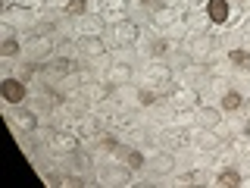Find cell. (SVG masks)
I'll return each instance as SVG.
<instances>
[{
	"instance_id": "6da1fadb",
	"label": "cell",
	"mask_w": 250,
	"mask_h": 188,
	"mask_svg": "<svg viewBox=\"0 0 250 188\" xmlns=\"http://www.w3.org/2000/svg\"><path fill=\"white\" fill-rule=\"evenodd\" d=\"M185 50H188V57H191V60L207 63L209 57H213V50H216V38L209 35V31H197V35H191L185 41Z\"/></svg>"
},
{
	"instance_id": "7a4b0ae2",
	"label": "cell",
	"mask_w": 250,
	"mask_h": 188,
	"mask_svg": "<svg viewBox=\"0 0 250 188\" xmlns=\"http://www.w3.org/2000/svg\"><path fill=\"white\" fill-rule=\"evenodd\" d=\"M0 97L6 100L10 107H19V104H25V97H28V88H25V78H3L0 82Z\"/></svg>"
},
{
	"instance_id": "3957f363",
	"label": "cell",
	"mask_w": 250,
	"mask_h": 188,
	"mask_svg": "<svg viewBox=\"0 0 250 188\" xmlns=\"http://www.w3.org/2000/svg\"><path fill=\"white\" fill-rule=\"evenodd\" d=\"M25 53L31 60H41V57H53V41L47 35H41V31H31V35L25 38Z\"/></svg>"
},
{
	"instance_id": "277c9868",
	"label": "cell",
	"mask_w": 250,
	"mask_h": 188,
	"mask_svg": "<svg viewBox=\"0 0 250 188\" xmlns=\"http://www.w3.org/2000/svg\"><path fill=\"white\" fill-rule=\"evenodd\" d=\"M150 22H153V28H160V31H169V28H175V25H182V13L175 10V6H156V10H150Z\"/></svg>"
},
{
	"instance_id": "5b68a950",
	"label": "cell",
	"mask_w": 250,
	"mask_h": 188,
	"mask_svg": "<svg viewBox=\"0 0 250 188\" xmlns=\"http://www.w3.org/2000/svg\"><path fill=\"white\" fill-rule=\"evenodd\" d=\"M182 25L191 31V35H197V31H207L213 22H209V16H207V6H194V10L182 13Z\"/></svg>"
},
{
	"instance_id": "8992f818",
	"label": "cell",
	"mask_w": 250,
	"mask_h": 188,
	"mask_svg": "<svg viewBox=\"0 0 250 188\" xmlns=\"http://www.w3.org/2000/svg\"><path fill=\"white\" fill-rule=\"evenodd\" d=\"M78 53L82 57H88V60H97V57H106V44H104V38L100 35H82L78 38Z\"/></svg>"
},
{
	"instance_id": "52a82bcc",
	"label": "cell",
	"mask_w": 250,
	"mask_h": 188,
	"mask_svg": "<svg viewBox=\"0 0 250 188\" xmlns=\"http://www.w3.org/2000/svg\"><path fill=\"white\" fill-rule=\"evenodd\" d=\"M194 125H203V129H219L222 125V107H194Z\"/></svg>"
},
{
	"instance_id": "ba28073f",
	"label": "cell",
	"mask_w": 250,
	"mask_h": 188,
	"mask_svg": "<svg viewBox=\"0 0 250 188\" xmlns=\"http://www.w3.org/2000/svg\"><path fill=\"white\" fill-rule=\"evenodd\" d=\"M207 16H209V22L213 25H229V19H231V0H207Z\"/></svg>"
},
{
	"instance_id": "9c48e42d",
	"label": "cell",
	"mask_w": 250,
	"mask_h": 188,
	"mask_svg": "<svg viewBox=\"0 0 250 188\" xmlns=\"http://www.w3.org/2000/svg\"><path fill=\"white\" fill-rule=\"evenodd\" d=\"M113 35H116V41H119L122 47H131V44H138L141 28H138V22L122 19V22H116V25H113Z\"/></svg>"
},
{
	"instance_id": "30bf717a",
	"label": "cell",
	"mask_w": 250,
	"mask_h": 188,
	"mask_svg": "<svg viewBox=\"0 0 250 188\" xmlns=\"http://www.w3.org/2000/svg\"><path fill=\"white\" fill-rule=\"evenodd\" d=\"M191 144L203 147V151H216V147H222V138H219L213 129H203V125H194V129H191Z\"/></svg>"
},
{
	"instance_id": "8fae6325",
	"label": "cell",
	"mask_w": 250,
	"mask_h": 188,
	"mask_svg": "<svg viewBox=\"0 0 250 188\" xmlns=\"http://www.w3.org/2000/svg\"><path fill=\"white\" fill-rule=\"evenodd\" d=\"M50 144L57 147L60 154H72L82 144V135L78 132H50Z\"/></svg>"
},
{
	"instance_id": "7c38bea8",
	"label": "cell",
	"mask_w": 250,
	"mask_h": 188,
	"mask_svg": "<svg viewBox=\"0 0 250 188\" xmlns=\"http://www.w3.org/2000/svg\"><path fill=\"white\" fill-rule=\"evenodd\" d=\"M13 122H16V129L25 132V135H28V132H38V116H35V110H28V107H22V104L13 110Z\"/></svg>"
},
{
	"instance_id": "4fadbf2b",
	"label": "cell",
	"mask_w": 250,
	"mask_h": 188,
	"mask_svg": "<svg viewBox=\"0 0 250 188\" xmlns=\"http://www.w3.org/2000/svg\"><path fill=\"white\" fill-rule=\"evenodd\" d=\"M104 3V10H100V16H104L106 22H122L125 19V10H128V0H100Z\"/></svg>"
},
{
	"instance_id": "5bb4252c",
	"label": "cell",
	"mask_w": 250,
	"mask_h": 188,
	"mask_svg": "<svg viewBox=\"0 0 250 188\" xmlns=\"http://www.w3.org/2000/svg\"><path fill=\"white\" fill-rule=\"evenodd\" d=\"M106 78L113 82V88H122V85L131 82V66H128V63H113L109 72H106Z\"/></svg>"
},
{
	"instance_id": "9a60e30c",
	"label": "cell",
	"mask_w": 250,
	"mask_h": 188,
	"mask_svg": "<svg viewBox=\"0 0 250 188\" xmlns=\"http://www.w3.org/2000/svg\"><path fill=\"white\" fill-rule=\"evenodd\" d=\"M219 107H222V113H238V110L244 107V94L238 88H229L222 94V100H219Z\"/></svg>"
},
{
	"instance_id": "2e32d148",
	"label": "cell",
	"mask_w": 250,
	"mask_h": 188,
	"mask_svg": "<svg viewBox=\"0 0 250 188\" xmlns=\"http://www.w3.org/2000/svg\"><path fill=\"white\" fill-rule=\"evenodd\" d=\"M147 82H150V85L172 82V69L166 66V63H150V66H147Z\"/></svg>"
},
{
	"instance_id": "e0dca14e",
	"label": "cell",
	"mask_w": 250,
	"mask_h": 188,
	"mask_svg": "<svg viewBox=\"0 0 250 188\" xmlns=\"http://www.w3.org/2000/svg\"><path fill=\"white\" fill-rule=\"evenodd\" d=\"M172 100H175V110H194L200 104V94L191 91V88H182V91L172 94Z\"/></svg>"
},
{
	"instance_id": "ac0fdd59",
	"label": "cell",
	"mask_w": 250,
	"mask_h": 188,
	"mask_svg": "<svg viewBox=\"0 0 250 188\" xmlns=\"http://www.w3.org/2000/svg\"><path fill=\"white\" fill-rule=\"evenodd\" d=\"M150 169L160 172V176H166V172L175 169V157H172V154H156V157H150Z\"/></svg>"
},
{
	"instance_id": "d6986e66",
	"label": "cell",
	"mask_w": 250,
	"mask_h": 188,
	"mask_svg": "<svg viewBox=\"0 0 250 188\" xmlns=\"http://www.w3.org/2000/svg\"><path fill=\"white\" fill-rule=\"evenodd\" d=\"M109 91H113V82H100V85H84V94H88V100H106Z\"/></svg>"
},
{
	"instance_id": "ffe728a7",
	"label": "cell",
	"mask_w": 250,
	"mask_h": 188,
	"mask_svg": "<svg viewBox=\"0 0 250 188\" xmlns=\"http://www.w3.org/2000/svg\"><path fill=\"white\" fill-rule=\"evenodd\" d=\"M216 185H222V188H238L241 185V172L238 169H219L216 172Z\"/></svg>"
},
{
	"instance_id": "44dd1931",
	"label": "cell",
	"mask_w": 250,
	"mask_h": 188,
	"mask_svg": "<svg viewBox=\"0 0 250 188\" xmlns=\"http://www.w3.org/2000/svg\"><path fill=\"white\" fill-rule=\"evenodd\" d=\"M22 50H25V47H22V41H19V38H6V41L0 44V57H3V60H13V57H19Z\"/></svg>"
},
{
	"instance_id": "7402d4cb",
	"label": "cell",
	"mask_w": 250,
	"mask_h": 188,
	"mask_svg": "<svg viewBox=\"0 0 250 188\" xmlns=\"http://www.w3.org/2000/svg\"><path fill=\"white\" fill-rule=\"evenodd\" d=\"M122 163H125L128 169H141L147 160H144V154H141L138 147H128V151H122Z\"/></svg>"
},
{
	"instance_id": "603a6c76",
	"label": "cell",
	"mask_w": 250,
	"mask_h": 188,
	"mask_svg": "<svg viewBox=\"0 0 250 188\" xmlns=\"http://www.w3.org/2000/svg\"><path fill=\"white\" fill-rule=\"evenodd\" d=\"M66 16H75V19H84L88 16V0H66Z\"/></svg>"
},
{
	"instance_id": "cb8c5ba5",
	"label": "cell",
	"mask_w": 250,
	"mask_h": 188,
	"mask_svg": "<svg viewBox=\"0 0 250 188\" xmlns=\"http://www.w3.org/2000/svg\"><path fill=\"white\" fill-rule=\"evenodd\" d=\"M229 63H231V66H250V50H244V47H234V50L229 53Z\"/></svg>"
},
{
	"instance_id": "d4e9b609",
	"label": "cell",
	"mask_w": 250,
	"mask_h": 188,
	"mask_svg": "<svg viewBox=\"0 0 250 188\" xmlns=\"http://www.w3.org/2000/svg\"><path fill=\"white\" fill-rule=\"evenodd\" d=\"M169 47H172V44H169V38H153L150 47H147V53H150V57H163Z\"/></svg>"
},
{
	"instance_id": "484cf974",
	"label": "cell",
	"mask_w": 250,
	"mask_h": 188,
	"mask_svg": "<svg viewBox=\"0 0 250 188\" xmlns=\"http://www.w3.org/2000/svg\"><path fill=\"white\" fill-rule=\"evenodd\" d=\"M72 169H75V172H88V169H91V160H88L82 151H72Z\"/></svg>"
},
{
	"instance_id": "4316f807",
	"label": "cell",
	"mask_w": 250,
	"mask_h": 188,
	"mask_svg": "<svg viewBox=\"0 0 250 188\" xmlns=\"http://www.w3.org/2000/svg\"><path fill=\"white\" fill-rule=\"evenodd\" d=\"M44 0H13V10H22V13H31V10H41Z\"/></svg>"
},
{
	"instance_id": "83f0119b",
	"label": "cell",
	"mask_w": 250,
	"mask_h": 188,
	"mask_svg": "<svg viewBox=\"0 0 250 188\" xmlns=\"http://www.w3.org/2000/svg\"><path fill=\"white\" fill-rule=\"evenodd\" d=\"M138 104H141V107L156 104V94H153V91H147V88H141V91H138Z\"/></svg>"
},
{
	"instance_id": "f1b7e54d",
	"label": "cell",
	"mask_w": 250,
	"mask_h": 188,
	"mask_svg": "<svg viewBox=\"0 0 250 188\" xmlns=\"http://www.w3.org/2000/svg\"><path fill=\"white\" fill-rule=\"evenodd\" d=\"M0 38H3V41L6 38H16V28L10 25V22H0Z\"/></svg>"
},
{
	"instance_id": "f546056e",
	"label": "cell",
	"mask_w": 250,
	"mask_h": 188,
	"mask_svg": "<svg viewBox=\"0 0 250 188\" xmlns=\"http://www.w3.org/2000/svg\"><path fill=\"white\" fill-rule=\"evenodd\" d=\"M141 6H147V10H156V6H163V0H141Z\"/></svg>"
}]
</instances>
